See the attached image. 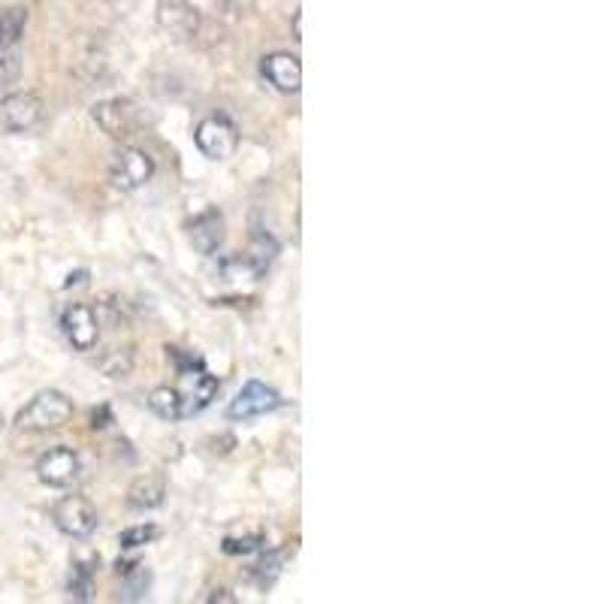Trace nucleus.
I'll use <instances>...</instances> for the list:
<instances>
[{
  "mask_svg": "<svg viewBox=\"0 0 604 604\" xmlns=\"http://www.w3.org/2000/svg\"><path fill=\"white\" fill-rule=\"evenodd\" d=\"M91 118L115 142H127V139L139 136L145 127V109L130 97H109V100L94 103Z\"/></svg>",
  "mask_w": 604,
  "mask_h": 604,
  "instance_id": "obj_1",
  "label": "nucleus"
},
{
  "mask_svg": "<svg viewBox=\"0 0 604 604\" xmlns=\"http://www.w3.org/2000/svg\"><path fill=\"white\" fill-rule=\"evenodd\" d=\"M73 417V402L58 390L37 393L16 417V426L22 432H52L61 429Z\"/></svg>",
  "mask_w": 604,
  "mask_h": 604,
  "instance_id": "obj_2",
  "label": "nucleus"
},
{
  "mask_svg": "<svg viewBox=\"0 0 604 604\" xmlns=\"http://www.w3.org/2000/svg\"><path fill=\"white\" fill-rule=\"evenodd\" d=\"M155 176V158L136 145H118L109 158V182L118 191H139Z\"/></svg>",
  "mask_w": 604,
  "mask_h": 604,
  "instance_id": "obj_3",
  "label": "nucleus"
},
{
  "mask_svg": "<svg viewBox=\"0 0 604 604\" xmlns=\"http://www.w3.org/2000/svg\"><path fill=\"white\" fill-rule=\"evenodd\" d=\"M194 142L209 161H227V158H233V151L239 145V130H236V124L230 118L209 115V118H203L197 124Z\"/></svg>",
  "mask_w": 604,
  "mask_h": 604,
  "instance_id": "obj_4",
  "label": "nucleus"
},
{
  "mask_svg": "<svg viewBox=\"0 0 604 604\" xmlns=\"http://www.w3.org/2000/svg\"><path fill=\"white\" fill-rule=\"evenodd\" d=\"M52 520L70 538H91L97 532L100 514H97V508L85 496H64L52 508Z\"/></svg>",
  "mask_w": 604,
  "mask_h": 604,
  "instance_id": "obj_5",
  "label": "nucleus"
},
{
  "mask_svg": "<svg viewBox=\"0 0 604 604\" xmlns=\"http://www.w3.org/2000/svg\"><path fill=\"white\" fill-rule=\"evenodd\" d=\"M43 121V100L34 91H13L0 100V127L7 133H28Z\"/></svg>",
  "mask_w": 604,
  "mask_h": 604,
  "instance_id": "obj_6",
  "label": "nucleus"
},
{
  "mask_svg": "<svg viewBox=\"0 0 604 604\" xmlns=\"http://www.w3.org/2000/svg\"><path fill=\"white\" fill-rule=\"evenodd\" d=\"M281 402L284 399L278 396V390L266 387L263 381H245L242 390L236 393V399L230 402L227 417H233V420H254V417H263L269 411H278Z\"/></svg>",
  "mask_w": 604,
  "mask_h": 604,
  "instance_id": "obj_7",
  "label": "nucleus"
},
{
  "mask_svg": "<svg viewBox=\"0 0 604 604\" xmlns=\"http://www.w3.org/2000/svg\"><path fill=\"white\" fill-rule=\"evenodd\" d=\"M79 472H82L79 453L70 450V447H52L37 460V478L46 487H55V490H64V487L76 484Z\"/></svg>",
  "mask_w": 604,
  "mask_h": 604,
  "instance_id": "obj_8",
  "label": "nucleus"
},
{
  "mask_svg": "<svg viewBox=\"0 0 604 604\" xmlns=\"http://www.w3.org/2000/svg\"><path fill=\"white\" fill-rule=\"evenodd\" d=\"M61 330L67 336V342L73 345V351H94L100 342V321L94 315L91 306H82V302H73V306L61 315Z\"/></svg>",
  "mask_w": 604,
  "mask_h": 604,
  "instance_id": "obj_9",
  "label": "nucleus"
},
{
  "mask_svg": "<svg viewBox=\"0 0 604 604\" xmlns=\"http://www.w3.org/2000/svg\"><path fill=\"white\" fill-rule=\"evenodd\" d=\"M161 25L182 43H191L200 28H203V19L200 13L188 4V0H161Z\"/></svg>",
  "mask_w": 604,
  "mask_h": 604,
  "instance_id": "obj_10",
  "label": "nucleus"
},
{
  "mask_svg": "<svg viewBox=\"0 0 604 604\" xmlns=\"http://www.w3.org/2000/svg\"><path fill=\"white\" fill-rule=\"evenodd\" d=\"M263 76L269 79V85L281 94H296L302 88V67L296 55L287 52H272L263 58Z\"/></svg>",
  "mask_w": 604,
  "mask_h": 604,
  "instance_id": "obj_11",
  "label": "nucleus"
},
{
  "mask_svg": "<svg viewBox=\"0 0 604 604\" xmlns=\"http://www.w3.org/2000/svg\"><path fill=\"white\" fill-rule=\"evenodd\" d=\"M164 496H167V481L161 475H142L130 484L127 505L133 511H155L164 505Z\"/></svg>",
  "mask_w": 604,
  "mask_h": 604,
  "instance_id": "obj_12",
  "label": "nucleus"
},
{
  "mask_svg": "<svg viewBox=\"0 0 604 604\" xmlns=\"http://www.w3.org/2000/svg\"><path fill=\"white\" fill-rule=\"evenodd\" d=\"M188 230H191V245L200 254H215L221 248V242H224V218L215 209H209L197 221H191Z\"/></svg>",
  "mask_w": 604,
  "mask_h": 604,
  "instance_id": "obj_13",
  "label": "nucleus"
},
{
  "mask_svg": "<svg viewBox=\"0 0 604 604\" xmlns=\"http://www.w3.org/2000/svg\"><path fill=\"white\" fill-rule=\"evenodd\" d=\"M118 577H121V598L124 601H142L148 595V586H151V574L145 565L139 562H121L115 565Z\"/></svg>",
  "mask_w": 604,
  "mask_h": 604,
  "instance_id": "obj_14",
  "label": "nucleus"
},
{
  "mask_svg": "<svg viewBox=\"0 0 604 604\" xmlns=\"http://www.w3.org/2000/svg\"><path fill=\"white\" fill-rule=\"evenodd\" d=\"M25 28H28L25 7H10L0 13V49H16L19 40L25 37Z\"/></svg>",
  "mask_w": 604,
  "mask_h": 604,
  "instance_id": "obj_15",
  "label": "nucleus"
},
{
  "mask_svg": "<svg viewBox=\"0 0 604 604\" xmlns=\"http://www.w3.org/2000/svg\"><path fill=\"white\" fill-rule=\"evenodd\" d=\"M94 577H97V559H76L73 571H70V580H67L70 595L76 601H88L91 592H94Z\"/></svg>",
  "mask_w": 604,
  "mask_h": 604,
  "instance_id": "obj_16",
  "label": "nucleus"
},
{
  "mask_svg": "<svg viewBox=\"0 0 604 604\" xmlns=\"http://www.w3.org/2000/svg\"><path fill=\"white\" fill-rule=\"evenodd\" d=\"M97 369L106 378H124V375H130V369H133V348H109L97 360Z\"/></svg>",
  "mask_w": 604,
  "mask_h": 604,
  "instance_id": "obj_17",
  "label": "nucleus"
},
{
  "mask_svg": "<svg viewBox=\"0 0 604 604\" xmlns=\"http://www.w3.org/2000/svg\"><path fill=\"white\" fill-rule=\"evenodd\" d=\"M148 408L155 411L158 417H164V420H182V414H179V390H176V387H158V390H151Z\"/></svg>",
  "mask_w": 604,
  "mask_h": 604,
  "instance_id": "obj_18",
  "label": "nucleus"
},
{
  "mask_svg": "<svg viewBox=\"0 0 604 604\" xmlns=\"http://www.w3.org/2000/svg\"><path fill=\"white\" fill-rule=\"evenodd\" d=\"M251 269L260 275L269 263H272V257L278 254V245H275V239L272 236H266V233H257L254 236V245H251Z\"/></svg>",
  "mask_w": 604,
  "mask_h": 604,
  "instance_id": "obj_19",
  "label": "nucleus"
},
{
  "mask_svg": "<svg viewBox=\"0 0 604 604\" xmlns=\"http://www.w3.org/2000/svg\"><path fill=\"white\" fill-rule=\"evenodd\" d=\"M284 556H287V553H272V556H266L260 565H254V568L248 571V577H251L260 589H269V586L275 583V577L281 574V562H284Z\"/></svg>",
  "mask_w": 604,
  "mask_h": 604,
  "instance_id": "obj_20",
  "label": "nucleus"
},
{
  "mask_svg": "<svg viewBox=\"0 0 604 604\" xmlns=\"http://www.w3.org/2000/svg\"><path fill=\"white\" fill-rule=\"evenodd\" d=\"M263 544H266V535L257 532V535H242V538H224V541H221V550H224L227 556H248V553L263 550Z\"/></svg>",
  "mask_w": 604,
  "mask_h": 604,
  "instance_id": "obj_21",
  "label": "nucleus"
},
{
  "mask_svg": "<svg viewBox=\"0 0 604 604\" xmlns=\"http://www.w3.org/2000/svg\"><path fill=\"white\" fill-rule=\"evenodd\" d=\"M161 532H158V526H130V529H124L121 532V538H118V544L124 547V550H136V547H145V544H151L155 541Z\"/></svg>",
  "mask_w": 604,
  "mask_h": 604,
  "instance_id": "obj_22",
  "label": "nucleus"
},
{
  "mask_svg": "<svg viewBox=\"0 0 604 604\" xmlns=\"http://www.w3.org/2000/svg\"><path fill=\"white\" fill-rule=\"evenodd\" d=\"M22 76L19 49H0V85H13Z\"/></svg>",
  "mask_w": 604,
  "mask_h": 604,
  "instance_id": "obj_23",
  "label": "nucleus"
},
{
  "mask_svg": "<svg viewBox=\"0 0 604 604\" xmlns=\"http://www.w3.org/2000/svg\"><path fill=\"white\" fill-rule=\"evenodd\" d=\"M188 4L200 13V16H212L224 10V0H188Z\"/></svg>",
  "mask_w": 604,
  "mask_h": 604,
  "instance_id": "obj_24",
  "label": "nucleus"
},
{
  "mask_svg": "<svg viewBox=\"0 0 604 604\" xmlns=\"http://www.w3.org/2000/svg\"><path fill=\"white\" fill-rule=\"evenodd\" d=\"M206 601H236V595H230V589H212V595L206 598Z\"/></svg>",
  "mask_w": 604,
  "mask_h": 604,
  "instance_id": "obj_25",
  "label": "nucleus"
},
{
  "mask_svg": "<svg viewBox=\"0 0 604 604\" xmlns=\"http://www.w3.org/2000/svg\"><path fill=\"white\" fill-rule=\"evenodd\" d=\"M0 426H4V417H0Z\"/></svg>",
  "mask_w": 604,
  "mask_h": 604,
  "instance_id": "obj_26",
  "label": "nucleus"
}]
</instances>
